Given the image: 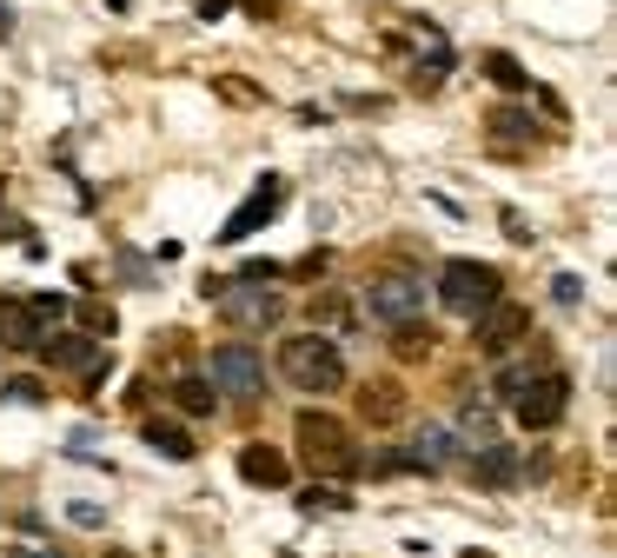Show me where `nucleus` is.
Instances as JSON below:
<instances>
[{"mask_svg":"<svg viewBox=\"0 0 617 558\" xmlns=\"http://www.w3.org/2000/svg\"><path fill=\"white\" fill-rule=\"evenodd\" d=\"M280 372L299 385V392H312V399H325V392H339L345 385V353L312 327V333H299V340H286L280 346Z\"/></svg>","mask_w":617,"mask_h":558,"instance_id":"f257e3e1","label":"nucleus"},{"mask_svg":"<svg viewBox=\"0 0 617 558\" xmlns=\"http://www.w3.org/2000/svg\"><path fill=\"white\" fill-rule=\"evenodd\" d=\"M293 439H299V459H306L312 472H325V478H339V472H359V452H352V432H345V426H339L332 413H299Z\"/></svg>","mask_w":617,"mask_h":558,"instance_id":"f03ea898","label":"nucleus"},{"mask_svg":"<svg viewBox=\"0 0 617 558\" xmlns=\"http://www.w3.org/2000/svg\"><path fill=\"white\" fill-rule=\"evenodd\" d=\"M565 406H571V379L565 372H524L511 385V419L524 432H551L565 419Z\"/></svg>","mask_w":617,"mask_h":558,"instance_id":"7ed1b4c3","label":"nucleus"},{"mask_svg":"<svg viewBox=\"0 0 617 558\" xmlns=\"http://www.w3.org/2000/svg\"><path fill=\"white\" fill-rule=\"evenodd\" d=\"M206 379H213V392H226V399H239V406H252V399L266 392V359H259L246 340H226V346L206 353Z\"/></svg>","mask_w":617,"mask_h":558,"instance_id":"20e7f679","label":"nucleus"},{"mask_svg":"<svg viewBox=\"0 0 617 558\" xmlns=\"http://www.w3.org/2000/svg\"><path fill=\"white\" fill-rule=\"evenodd\" d=\"M438 299H446L459 319H478L491 299H505V280L491 266H478V260H452L446 273H438Z\"/></svg>","mask_w":617,"mask_h":558,"instance_id":"39448f33","label":"nucleus"},{"mask_svg":"<svg viewBox=\"0 0 617 558\" xmlns=\"http://www.w3.org/2000/svg\"><path fill=\"white\" fill-rule=\"evenodd\" d=\"M34 359H40L47 372H80L86 385H100V372H114V353H100L94 333H47V340L34 346Z\"/></svg>","mask_w":617,"mask_h":558,"instance_id":"423d86ee","label":"nucleus"},{"mask_svg":"<svg viewBox=\"0 0 617 558\" xmlns=\"http://www.w3.org/2000/svg\"><path fill=\"white\" fill-rule=\"evenodd\" d=\"M213 299H219V319H226V327H246V333H266V327H280V319H286V299H280L273 286H259V280L219 286Z\"/></svg>","mask_w":617,"mask_h":558,"instance_id":"0eeeda50","label":"nucleus"},{"mask_svg":"<svg viewBox=\"0 0 617 558\" xmlns=\"http://www.w3.org/2000/svg\"><path fill=\"white\" fill-rule=\"evenodd\" d=\"M472 340H478V353L485 359H505V353H518L524 340H532V306H518V299H491L478 319H472Z\"/></svg>","mask_w":617,"mask_h":558,"instance_id":"6e6552de","label":"nucleus"},{"mask_svg":"<svg viewBox=\"0 0 617 558\" xmlns=\"http://www.w3.org/2000/svg\"><path fill=\"white\" fill-rule=\"evenodd\" d=\"M280 206H286V180H280V174H266V180H259V187L246 193V206L219 226V247H239V239H252L266 219H280Z\"/></svg>","mask_w":617,"mask_h":558,"instance_id":"1a4fd4ad","label":"nucleus"},{"mask_svg":"<svg viewBox=\"0 0 617 558\" xmlns=\"http://www.w3.org/2000/svg\"><path fill=\"white\" fill-rule=\"evenodd\" d=\"M418 299H425V286H418L412 273H372V286H366V312L385 319V327L418 319Z\"/></svg>","mask_w":617,"mask_h":558,"instance_id":"9d476101","label":"nucleus"},{"mask_svg":"<svg viewBox=\"0 0 617 558\" xmlns=\"http://www.w3.org/2000/svg\"><path fill=\"white\" fill-rule=\"evenodd\" d=\"M47 340V319L34 312V299L21 293V299H0V346L8 353H34Z\"/></svg>","mask_w":617,"mask_h":558,"instance_id":"9b49d317","label":"nucleus"},{"mask_svg":"<svg viewBox=\"0 0 617 558\" xmlns=\"http://www.w3.org/2000/svg\"><path fill=\"white\" fill-rule=\"evenodd\" d=\"M239 478L246 486H266V492H286L293 486V465H286V452L280 446H239Z\"/></svg>","mask_w":617,"mask_h":558,"instance_id":"f8f14e48","label":"nucleus"},{"mask_svg":"<svg viewBox=\"0 0 617 558\" xmlns=\"http://www.w3.org/2000/svg\"><path fill=\"white\" fill-rule=\"evenodd\" d=\"M472 486H485V492H505V486H518L524 478V465H518V452L511 446H485V452H472Z\"/></svg>","mask_w":617,"mask_h":558,"instance_id":"ddd939ff","label":"nucleus"},{"mask_svg":"<svg viewBox=\"0 0 617 558\" xmlns=\"http://www.w3.org/2000/svg\"><path fill=\"white\" fill-rule=\"evenodd\" d=\"M359 419H366V426H399V419H405L399 379H366V385H359Z\"/></svg>","mask_w":617,"mask_h":558,"instance_id":"4468645a","label":"nucleus"},{"mask_svg":"<svg viewBox=\"0 0 617 558\" xmlns=\"http://www.w3.org/2000/svg\"><path fill=\"white\" fill-rule=\"evenodd\" d=\"M140 439H146L153 452H166L173 465H187V459H193V432H187V426H173V419H140Z\"/></svg>","mask_w":617,"mask_h":558,"instance_id":"2eb2a0df","label":"nucleus"},{"mask_svg":"<svg viewBox=\"0 0 617 558\" xmlns=\"http://www.w3.org/2000/svg\"><path fill=\"white\" fill-rule=\"evenodd\" d=\"M173 406H180L187 419H213L219 392H213V379H206V372H200V379H173Z\"/></svg>","mask_w":617,"mask_h":558,"instance_id":"dca6fc26","label":"nucleus"},{"mask_svg":"<svg viewBox=\"0 0 617 558\" xmlns=\"http://www.w3.org/2000/svg\"><path fill=\"white\" fill-rule=\"evenodd\" d=\"M392 353H399L405 366H418V359H431V353H438V333H431V327H418V319H399V327H392Z\"/></svg>","mask_w":617,"mask_h":558,"instance_id":"f3484780","label":"nucleus"},{"mask_svg":"<svg viewBox=\"0 0 617 558\" xmlns=\"http://www.w3.org/2000/svg\"><path fill=\"white\" fill-rule=\"evenodd\" d=\"M67 306L80 312V327L94 333V340H114V333H120V312H114L107 299H67Z\"/></svg>","mask_w":617,"mask_h":558,"instance_id":"a211bd4d","label":"nucleus"},{"mask_svg":"<svg viewBox=\"0 0 617 558\" xmlns=\"http://www.w3.org/2000/svg\"><path fill=\"white\" fill-rule=\"evenodd\" d=\"M478 67H485V80H498L505 94H532V73H524V67H518L511 54H485Z\"/></svg>","mask_w":617,"mask_h":558,"instance_id":"6ab92c4d","label":"nucleus"},{"mask_svg":"<svg viewBox=\"0 0 617 558\" xmlns=\"http://www.w3.org/2000/svg\"><path fill=\"white\" fill-rule=\"evenodd\" d=\"M306 319H312V327H352V299L345 293H312Z\"/></svg>","mask_w":617,"mask_h":558,"instance_id":"aec40b11","label":"nucleus"},{"mask_svg":"<svg viewBox=\"0 0 617 558\" xmlns=\"http://www.w3.org/2000/svg\"><path fill=\"white\" fill-rule=\"evenodd\" d=\"M485 127H491L498 140H538L532 114H518V107H491V114H485Z\"/></svg>","mask_w":617,"mask_h":558,"instance_id":"412c9836","label":"nucleus"},{"mask_svg":"<svg viewBox=\"0 0 617 558\" xmlns=\"http://www.w3.org/2000/svg\"><path fill=\"white\" fill-rule=\"evenodd\" d=\"M299 512H306V519H319V512H352V499H345L339 486H306V492H299Z\"/></svg>","mask_w":617,"mask_h":558,"instance_id":"4be33fe9","label":"nucleus"},{"mask_svg":"<svg viewBox=\"0 0 617 558\" xmlns=\"http://www.w3.org/2000/svg\"><path fill=\"white\" fill-rule=\"evenodd\" d=\"M0 399H8V406H47V385L40 379H0Z\"/></svg>","mask_w":617,"mask_h":558,"instance_id":"5701e85b","label":"nucleus"},{"mask_svg":"<svg viewBox=\"0 0 617 558\" xmlns=\"http://www.w3.org/2000/svg\"><path fill=\"white\" fill-rule=\"evenodd\" d=\"M219 94H226L233 107H259V94H252V80H239V73H226V80H219Z\"/></svg>","mask_w":617,"mask_h":558,"instance_id":"b1692460","label":"nucleus"},{"mask_svg":"<svg viewBox=\"0 0 617 558\" xmlns=\"http://www.w3.org/2000/svg\"><path fill=\"white\" fill-rule=\"evenodd\" d=\"M551 299H558V306H578V299H584V280H578V273H558V280H551Z\"/></svg>","mask_w":617,"mask_h":558,"instance_id":"393cba45","label":"nucleus"},{"mask_svg":"<svg viewBox=\"0 0 617 558\" xmlns=\"http://www.w3.org/2000/svg\"><path fill=\"white\" fill-rule=\"evenodd\" d=\"M418 452H438V459H452V432H438V426H425V432H418ZM438 459H431V465H438Z\"/></svg>","mask_w":617,"mask_h":558,"instance_id":"a878e982","label":"nucleus"},{"mask_svg":"<svg viewBox=\"0 0 617 558\" xmlns=\"http://www.w3.org/2000/svg\"><path fill=\"white\" fill-rule=\"evenodd\" d=\"M27 299H34V312H40V319H47V327H54V319H60V312H67V299H60V293H27Z\"/></svg>","mask_w":617,"mask_h":558,"instance_id":"bb28decb","label":"nucleus"},{"mask_svg":"<svg viewBox=\"0 0 617 558\" xmlns=\"http://www.w3.org/2000/svg\"><path fill=\"white\" fill-rule=\"evenodd\" d=\"M67 519H73V525H100V506H86V499H73V506H67Z\"/></svg>","mask_w":617,"mask_h":558,"instance_id":"cd10ccee","label":"nucleus"},{"mask_svg":"<svg viewBox=\"0 0 617 558\" xmlns=\"http://www.w3.org/2000/svg\"><path fill=\"white\" fill-rule=\"evenodd\" d=\"M239 8H246V14H259V21H273V14H280V0H239Z\"/></svg>","mask_w":617,"mask_h":558,"instance_id":"c85d7f7f","label":"nucleus"},{"mask_svg":"<svg viewBox=\"0 0 617 558\" xmlns=\"http://www.w3.org/2000/svg\"><path fill=\"white\" fill-rule=\"evenodd\" d=\"M14 558H47V551H14Z\"/></svg>","mask_w":617,"mask_h":558,"instance_id":"c756f323","label":"nucleus"},{"mask_svg":"<svg viewBox=\"0 0 617 558\" xmlns=\"http://www.w3.org/2000/svg\"><path fill=\"white\" fill-rule=\"evenodd\" d=\"M107 558H133V551H107Z\"/></svg>","mask_w":617,"mask_h":558,"instance_id":"7c9ffc66","label":"nucleus"}]
</instances>
